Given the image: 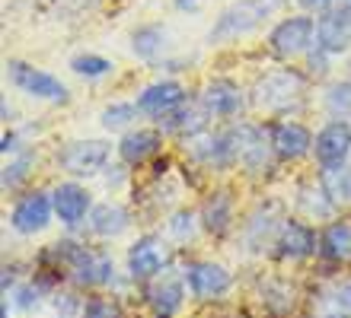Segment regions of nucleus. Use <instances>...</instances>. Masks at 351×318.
<instances>
[{"label": "nucleus", "mask_w": 351, "mask_h": 318, "mask_svg": "<svg viewBox=\"0 0 351 318\" xmlns=\"http://www.w3.org/2000/svg\"><path fill=\"white\" fill-rule=\"evenodd\" d=\"M342 3H348V7H351V0H342Z\"/></svg>", "instance_id": "nucleus-38"}, {"label": "nucleus", "mask_w": 351, "mask_h": 318, "mask_svg": "<svg viewBox=\"0 0 351 318\" xmlns=\"http://www.w3.org/2000/svg\"><path fill=\"white\" fill-rule=\"evenodd\" d=\"M90 233L99 239H119L125 236L131 229V213L125 204H119V200H102V204H96L90 213Z\"/></svg>", "instance_id": "nucleus-21"}, {"label": "nucleus", "mask_w": 351, "mask_h": 318, "mask_svg": "<svg viewBox=\"0 0 351 318\" xmlns=\"http://www.w3.org/2000/svg\"><path fill=\"white\" fill-rule=\"evenodd\" d=\"M323 109L329 118L351 121V80H329L323 86Z\"/></svg>", "instance_id": "nucleus-28"}, {"label": "nucleus", "mask_w": 351, "mask_h": 318, "mask_svg": "<svg viewBox=\"0 0 351 318\" xmlns=\"http://www.w3.org/2000/svg\"><path fill=\"white\" fill-rule=\"evenodd\" d=\"M51 200H55V217L61 220V226L77 229L80 223H86L93 213V191L77 178H64L51 188Z\"/></svg>", "instance_id": "nucleus-14"}, {"label": "nucleus", "mask_w": 351, "mask_h": 318, "mask_svg": "<svg viewBox=\"0 0 351 318\" xmlns=\"http://www.w3.org/2000/svg\"><path fill=\"white\" fill-rule=\"evenodd\" d=\"M278 3H285V0H278Z\"/></svg>", "instance_id": "nucleus-39"}, {"label": "nucleus", "mask_w": 351, "mask_h": 318, "mask_svg": "<svg viewBox=\"0 0 351 318\" xmlns=\"http://www.w3.org/2000/svg\"><path fill=\"white\" fill-rule=\"evenodd\" d=\"M173 3H176V10H192L198 0H173Z\"/></svg>", "instance_id": "nucleus-36"}, {"label": "nucleus", "mask_w": 351, "mask_h": 318, "mask_svg": "<svg viewBox=\"0 0 351 318\" xmlns=\"http://www.w3.org/2000/svg\"><path fill=\"white\" fill-rule=\"evenodd\" d=\"M306 83H310V77L294 70V67L268 70L250 90V105L268 118H291L306 99Z\"/></svg>", "instance_id": "nucleus-2"}, {"label": "nucleus", "mask_w": 351, "mask_h": 318, "mask_svg": "<svg viewBox=\"0 0 351 318\" xmlns=\"http://www.w3.org/2000/svg\"><path fill=\"white\" fill-rule=\"evenodd\" d=\"M51 258V271H64V277L80 290H102L115 280V261L106 252H93L74 239H61L45 252Z\"/></svg>", "instance_id": "nucleus-1"}, {"label": "nucleus", "mask_w": 351, "mask_h": 318, "mask_svg": "<svg viewBox=\"0 0 351 318\" xmlns=\"http://www.w3.org/2000/svg\"><path fill=\"white\" fill-rule=\"evenodd\" d=\"M32 165H36V150H23V153H16V159H10V163L3 165V191L19 188V182L29 178Z\"/></svg>", "instance_id": "nucleus-30"}, {"label": "nucleus", "mask_w": 351, "mask_h": 318, "mask_svg": "<svg viewBox=\"0 0 351 318\" xmlns=\"http://www.w3.org/2000/svg\"><path fill=\"white\" fill-rule=\"evenodd\" d=\"M167 26H160V23H147V26H138L134 32H131V51H134V57H141V61L154 64L163 51H167Z\"/></svg>", "instance_id": "nucleus-24"}, {"label": "nucleus", "mask_w": 351, "mask_h": 318, "mask_svg": "<svg viewBox=\"0 0 351 318\" xmlns=\"http://www.w3.org/2000/svg\"><path fill=\"white\" fill-rule=\"evenodd\" d=\"M319 185H323L326 198L332 200V207L342 213L351 210V163L335 165V169H319Z\"/></svg>", "instance_id": "nucleus-25"}, {"label": "nucleus", "mask_w": 351, "mask_h": 318, "mask_svg": "<svg viewBox=\"0 0 351 318\" xmlns=\"http://www.w3.org/2000/svg\"><path fill=\"white\" fill-rule=\"evenodd\" d=\"M112 144L106 140H67L58 150V169L71 178H96L109 169Z\"/></svg>", "instance_id": "nucleus-5"}, {"label": "nucleus", "mask_w": 351, "mask_h": 318, "mask_svg": "<svg viewBox=\"0 0 351 318\" xmlns=\"http://www.w3.org/2000/svg\"><path fill=\"white\" fill-rule=\"evenodd\" d=\"M313 318H351V280L329 283L316 293Z\"/></svg>", "instance_id": "nucleus-23"}, {"label": "nucleus", "mask_w": 351, "mask_h": 318, "mask_svg": "<svg viewBox=\"0 0 351 318\" xmlns=\"http://www.w3.org/2000/svg\"><path fill=\"white\" fill-rule=\"evenodd\" d=\"M316 248H319V233H316L306 220L300 217H291L285 220V226H281V233H278L275 239V258H281V261H306V258H313Z\"/></svg>", "instance_id": "nucleus-16"}, {"label": "nucleus", "mask_w": 351, "mask_h": 318, "mask_svg": "<svg viewBox=\"0 0 351 318\" xmlns=\"http://www.w3.org/2000/svg\"><path fill=\"white\" fill-rule=\"evenodd\" d=\"M198 102L211 115V121H237L250 105V92L230 77H214L198 92Z\"/></svg>", "instance_id": "nucleus-9"}, {"label": "nucleus", "mask_w": 351, "mask_h": 318, "mask_svg": "<svg viewBox=\"0 0 351 318\" xmlns=\"http://www.w3.org/2000/svg\"><path fill=\"white\" fill-rule=\"evenodd\" d=\"M351 159V121L329 118L313 137L316 169H335Z\"/></svg>", "instance_id": "nucleus-11"}, {"label": "nucleus", "mask_w": 351, "mask_h": 318, "mask_svg": "<svg viewBox=\"0 0 351 318\" xmlns=\"http://www.w3.org/2000/svg\"><path fill=\"white\" fill-rule=\"evenodd\" d=\"M297 3H300L306 13H316V16H319V13H326L329 7H335L339 0H297Z\"/></svg>", "instance_id": "nucleus-34"}, {"label": "nucleus", "mask_w": 351, "mask_h": 318, "mask_svg": "<svg viewBox=\"0 0 351 318\" xmlns=\"http://www.w3.org/2000/svg\"><path fill=\"white\" fill-rule=\"evenodd\" d=\"M10 300L16 306L23 315H32V312L42 309V287L36 280H26V283H16V290L10 293Z\"/></svg>", "instance_id": "nucleus-31"}, {"label": "nucleus", "mask_w": 351, "mask_h": 318, "mask_svg": "<svg viewBox=\"0 0 351 318\" xmlns=\"http://www.w3.org/2000/svg\"><path fill=\"white\" fill-rule=\"evenodd\" d=\"M51 309L61 318H74L84 312V296H77V293H71V290H55L51 293Z\"/></svg>", "instance_id": "nucleus-33"}, {"label": "nucleus", "mask_w": 351, "mask_h": 318, "mask_svg": "<svg viewBox=\"0 0 351 318\" xmlns=\"http://www.w3.org/2000/svg\"><path fill=\"white\" fill-rule=\"evenodd\" d=\"M169 261H173V248L169 239L157 236V233H144L128 246L125 254V271L134 283H150L157 280L160 274H167Z\"/></svg>", "instance_id": "nucleus-4"}, {"label": "nucleus", "mask_w": 351, "mask_h": 318, "mask_svg": "<svg viewBox=\"0 0 351 318\" xmlns=\"http://www.w3.org/2000/svg\"><path fill=\"white\" fill-rule=\"evenodd\" d=\"M268 144L278 163H297L304 156H313V131L297 118H275L265 124Z\"/></svg>", "instance_id": "nucleus-8"}, {"label": "nucleus", "mask_w": 351, "mask_h": 318, "mask_svg": "<svg viewBox=\"0 0 351 318\" xmlns=\"http://www.w3.org/2000/svg\"><path fill=\"white\" fill-rule=\"evenodd\" d=\"M67 67H71L77 77H86V80H99V77H109V73L115 70V64H112L109 57L93 55V51H86V55H74Z\"/></svg>", "instance_id": "nucleus-29"}, {"label": "nucleus", "mask_w": 351, "mask_h": 318, "mask_svg": "<svg viewBox=\"0 0 351 318\" xmlns=\"http://www.w3.org/2000/svg\"><path fill=\"white\" fill-rule=\"evenodd\" d=\"M268 13H271V0H233L208 29V45H230L252 36L256 29L265 26Z\"/></svg>", "instance_id": "nucleus-3"}, {"label": "nucleus", "mask_w": 351, "mask_h": 318, "mask_svg": "<svg viewBox=\"0 0 351 318\" xmlns=\"http://www.w3.org/2000/svg\"><path fill=\"white\" fill-rule=\"evenodd\" d=\"M185 287L198 302H211L227 296L233 287V274L223 267L221 261H192L185 264Z\"/></svg>", "instance_id": "nucleus-13"}, {"label": "nucleus", "mask_w": 351, "mask_h": 318, "mask_svg": "<svg viewBox=\"0 0 351 318\" xmlns=\"http://www.w3.org/2000/svg\"><path fill=\"white\" fill-rule=\"evenodd\" d=\"M163 144H167V134L163 127L154 124V127H131L121 134V140L115 144V156H119L121 165L128 169H141L147 165L154 156L163 153Z\"/></svg>", "instance_id": "nucleus-12"}, {"label": "nucleus", "mask_w": 351, "mask_h": 318, "mask_svg": "<svg viewBox=\"0 0 351 318\" xmlns=\"http://www.w3.org/2000/svg\"><path fill=\"white\" fill-rule=\"evenodd\" d=\"M198 220H202V229L208 236L230 233L233 223H237V200H233L230 191H211L198 207Z\"/></svg>", "instance_id": "nucleus-19"}, {"label": "nucleus", "mask_w": 351, "mask_h": 318, "mask_svg": "<svg viewBox=\"0 0 351 318\" xmlns=\"http://www.w3.org/2000/svg\"><path fill=\"white\" fill-rule=\"evenodd\" d=\"M7 80L13 90L26 92L32 99H42V102H55V105H67L71 102V90L64 83L51 77L48 70L36 67V64H26V61H7Z\"/></svg>", "instance_id": "nucleus-7"}, {"label": "nucleus", "mask_w": 351, "mask_h": 318, "mask_svg": "<svg viewBox=\"0 0 351 318\" xmlns=\"http://www.w3.org/2000/svg\"><path fill=\"white\" fill-rule=\"evenodd\" d=\"M348 70H351V55H348Z\"/></svg>", "instance_id": "nucleus-37"}, {"label": "nucleus", "mask_w": 351, "mask_h": 318, "mask_svg": "<svg viewBox=\"0 0 351 318\" xmlns=\"http://www.w3.org/2000/svg\"><path fill=\"white\" fill-rule=\"evenodd\" d=\"M185 277H176V274H160L157 280L147 287V306L154 312V318H176V312L182 309L185 302Z\"/></svg>", "instance_id": "nucleus-18"}, {"label": "nucleus", "mask_w": 351, "mask_h": 318, "mask_svg": "<svg viewBox=\"0 0 351 318\" xmlns=\"http://www.w3.org/2000/svg\"><path fill=\"white\" fill-rule=\"evenodd\" d=\"M51 220H58L55 200H51V191H45V188L19 194L16 204L10 207V226L19 236H38V233H45L51 226Z\"/></svg>", "instance_id": "nucleus-10"}, {"label": "nucleus", "mask_w": 351, "mask_h": 318, "mask_svg": "<svg viewBox=\"0 0 351 318\" xmlns=\"http://www.w3.org/2000/svg\"><path fill=\"white\" fill-rule=\"evenodd\" d=\"M313 45H316V19L306 16V13L285 16L268 32V48H271V55H275L278 61L304 57Z\"/></svg>", "instance_id": "nucleus-6"}, {"label": "nucleus", "mask_w": 351, "mask_h": 318, "mask_svg": "<svg viewBox=\"0 0 351 318\" xmlns=\"http://www.w3.org/2000/svg\"><path fill=\"white\" fill-rule=\"evenodd\" d=\"M202 229V220H198V210L192 207H179L167 217V239L169 242H179V246H189Z\"/></svg>", "instance_id": "nucleus-27"}, {"label": "nucleus", "mask_w": 351, "mask_h": 318, "mask_svg": "<svg viewBox=\"0 0 351 318\" xmlns=\"http://www.w3.org/2000/svg\"><path fill=\"white\" fill-rule=\"evenodd\" d=\"M329 57L332 55H326L319 45H313L304 55V67H306L304 73L310 77V80H316V83H326V77H329Z\"/></svg>", "instance_id": "nucleus-32"}, {"label": "nucleus", "mask_w": 351, "mask_h": 318, "mask_svg": "<svg viewBox=\"0 0 351 318\" xmlns=\"http://www.w3.org/2000/svg\"><path fill=\"white\" fill-rule=\"evenodd\" d=\"M10 153H19V134L16 131H7V134H3V156H10Z\"/></svg>", "instance_id": "nucleus-35"}, {"label": "nucleus", "mask_w": 351, "mask_h": 318, "mask_svg": "<svg viewBox=\"0 0 351 318\" xmlns=\"http://www.w3.org/2000/svg\"><path fill=\"white\" fill-rule=\"evenodd\" d=\"M294 207H297V213H300V220H313V223H329V220L339 213V210L332 207V200L326 198V191H323V185H319V178L297 188Z\"/></svg>", "instance_id": "nucleus-22"}, {"label": "nucleus", "mask_w": 351, "mask_h": 318, "mask_svg": "<svg viewBox=\"0 0 351 318\" xmlns=\"http://www.w3.org/2000/svg\"><path fill=\"white\" fill-rule=\"evenodd\" d=\"M138 115H141L138 102L119 99V102H109V105L99 111V124H102V131H109V134H125V131L134 127Z\"/></svg>", "instance_id": "nucleus-26"}, {"label": "nucleus", "mask_w": 351, "mask_h": 318, "mask_svg": "<svg viewBox=\"0 0 351 318\" xmlns=\"http://www.w3.org/2000/svg\"><path fill=\"white\" fill-rule=\"evenodd\" d=\"M316 45L326 55H351V7L348 3H335L326 13L316 16Z\"/></svg>", "instance_id": "nucleus-15"}, {"label": "nucleus", "mask_w": 351, "mask_h": 318, "mask_svg": "<svg viewBox=\"0 0 351 318\" xmlns=\"http://www.w3.org/2000/svg\"><path fill=\"white\" fill-rule=\"evenodd\" d=\"M134 102H138L141 115L157 124L160 118H167L169 111H176L179 105L189 102V90L179 80H157V83H150V86H144Z\"/></svg>", "instance_id": "nucleus-17"}, {"label": "nucleus", "mask_w": 351, "mask_h": 318, "mask_svg": "<svg viewBox=\"0 0 351 318\" xmlns=\"http://www.w3.org/2000/svg\"><path fill=\"white\" fill-rule=\"evenodd\" d=\"M316 254H319L323 261H329V264L351 261V220H345V217L335 220L332 217L329 223H323Z\"/></svg>", "instance_id": "nucleus-20"}]
</instances>
